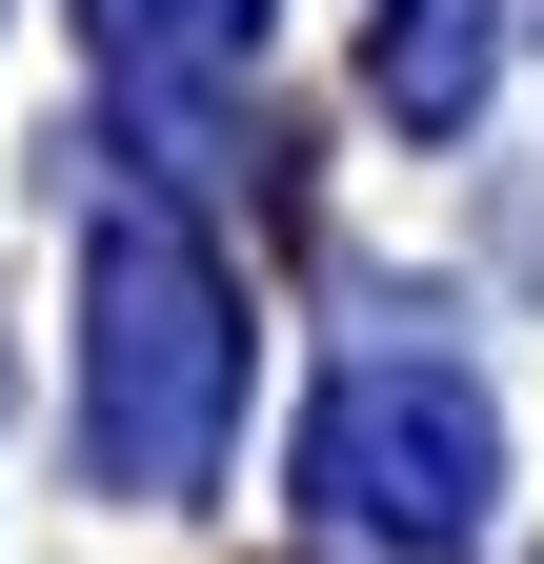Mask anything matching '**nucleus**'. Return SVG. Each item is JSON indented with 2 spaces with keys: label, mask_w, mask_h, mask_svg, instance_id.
Segmentation results:
<instances>
[{
  "label": "nucleus",
  "mask_w": 544,
  "mask_h": 564,
  "mask_svg": "<svg viewBox=\"0 0 544 564\" xmlns=\"http://www.w3.org/2000/svg\"><path fill=\"white\" fill-rule=\"evenodd\" d=\"M242 423V303H222V242L182 202H101L81 223V464L121 505H182Z\"/></svg>",
  "instance_id": "f257e3e1"
},
{
  "label": "nucleus",
  "mask_w": 544,
  "mask_h": 564,
  "mask_svg": "<svg viewBox=\"0 0 544 564\" xmlns=\"http://www.w3.org/2000/svg\"><path fill=\"white\" fill-rule=\"evenodd\" d=\"M303 505L344 524V544H464L504 505V423L464 364H344L303 423Z\"/></svg>",
  "instance_id": "f03ea898"
},
{
  "label": "nucleus",
  "mask_w": 544,
  "mask_h": 564,
  "mask_svg": "<svg viewBox=\"0 0 544 564\" xmlns=\"http://www.w3.org/2000/svg\"><path fill=\"white\" fill-rule=\"evenodd\" d=\"M81 41H101V82L202 101L222 61H262V0H81Z\"/></svg>",
  "instance_id": "7ed1b4c3"
},
{
  "label": "nucleus",
  "mask_w": 544,
  "mask_h": 564,
  "mask_svg": "<svg viewBox=\"0 0 544 564\" xmlns=\"http://www.w3.org/2000/svg\"><path fill=\"white\" fill-rule=\"evenodd\" d=\"M485 61H504V21H485V0H383L363 82H383V121H485Z\"/></svg>",
  "instance_id": "20e7f679"
}]
</instances>
